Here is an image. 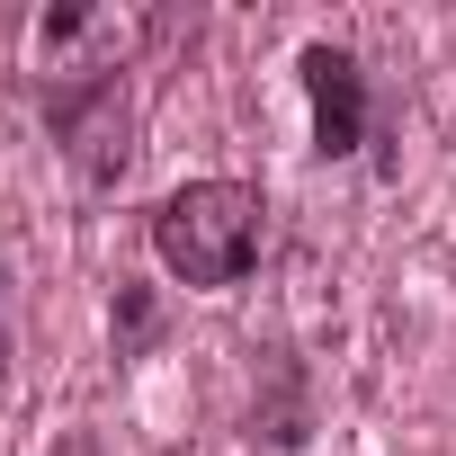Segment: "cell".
Here are the masks:
<instances>
[{"label":"cell","instance_id":"1","mask_svg":"<svg viewBox=\"0 0 456 456\" xmlns=\"http://www.w3.org/2000/svg\"><path fill=\"white\" fill-rule=\"evenodd\" d=\"M260 242H269V206H260L251 179H188L179 197L152 206V251H161V269L179 287H233V278H251Z\"/></svg>","mask_w":456,"mask_h":456},{"label":"cell","instance_id":"2","mask_svg":"<svg viewBox=\"0 0 456 456\" xmlns=\"http://www.w3.org/2000/svg\"><path fill=\"white\" fill-rule=\"evenodd\" d=\"M305 99H314V152L322 161L358 152V134H367V81H358V63L340 45H305Z\"/></svg>","mask_w":456,"mask_h":456},{"label":"cell","instance_id":"3","mask_svg":"<svg viewBox=\"0 0 456 456\" xmlns=\"http://www.w3.org/2000/svg\"><path fill=\"white\" fill-rule=\"evenodd\" d=\"M0 287H10V278H0ZM0 367H10V314H0Z\"/></svg>","mask_w":456,"mask_h":456}]
</instances>
